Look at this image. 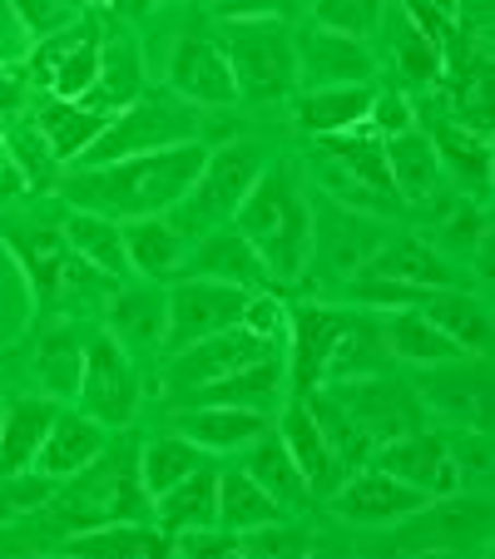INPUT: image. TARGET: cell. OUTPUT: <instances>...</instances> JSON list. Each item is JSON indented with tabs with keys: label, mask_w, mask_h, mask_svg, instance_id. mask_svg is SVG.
<instances>
[{
	"label": "cell",
	"mask_w": 495,
	"mask_h": 559,
	"mask_svg": "<svg viewBox=\"0 0 495 559\" xmlns=\"http://www.w3.org/2000/svg\"><path fill=\"white\" fill-rule=\"evenodd\" d=\"M203 158H209V148L199 139H189V144L115 158V164H99V169H70L55 183V193L64 199V209H85L115 223L154 218V213H169L193 189Z\"/></svg>",
	"instance_id": "cell-1"
},
{
	"label": "cell",
	"mask_w": 495,
	"mask_h": 559,
	"mask_svg": "<svg viewBox=\"0 0 495 559\" xmlns=\"http://www.w3.org/2000/svg\"><path fill=\"white\" fill-rule=\"evenodd\" d=\"M228 223L254 243L273 287L303 283L307 263H313V203H307L293 164H273L258 174V183L233 209Z\"/></svg>",
	"instance_id": "cell-2"
},
{
	"label": "cell",
	"mask_w": 495,
	"mask_h": 559,
	"mask_svg": "<svg viewBox=\"0 0 495 559\" xmlns=\"http://www.w3.org/2000/svg\"><path fill=\"white\" fill-rule=\"evenodd\" d=\"M219 50L233 70V90L248 105H278L297 95V40L287 21H223Z\"/></svg>",
	"instance_id": "cell-3"
},
{
	"label": "cell",
	"mask_w": 495,
	"mask_h": 559,
	"mask_svg": "<svg viewBox=\"0 0 495 559\" xmlns=\"http://www.w3.org/2000/svg\"><path fill=\"white\" fill-rule=\"evenodd\" d=\"M263 169H268L263 148L248 144V139L209 148V158H203V169H199V179H193V189L169 209L174 228H179L184 238H189V233L223 228V223L233 218V209L248 199V189L258 183V174H263Z\"/></svg>",
	"instance_id": "cell-4"
},
{
	"label": "cell",
	"mask_w": 495,
	"mask_h": 559,
	"mask_svg": "<svg viewBox=\"0 0 495 559\" xmlns=\"http://www.w3.org/2000/svg\"><path fill=\"white\" fill-rule=\"evenodd\" d=\"M189 139H193V105H184V99H174V95H149L144 90L134 105L109 115L99 139L74 158V169H99V164H115V158L189 144Z\"/></svg>",
	"instance_id": "cell-5"
},
{
	"label": "cell",
	"mask_w": 495,
	"mask_h": 559,
	"mask_svg": "<svg viewBox=\"0 0 495 559\" xmlns=\"http://www.w3.org/2000/svg\"><path fill=\"white\" fill-rule=\"evenodd\" d=\"M99 11H90L80 25L60 35H45L35 40L31 55V90L35 95H50V99H90L99 85Z\"/></svg>",
	"instance_id": "cell-6"
},
{
	"label": "cell",
	"mask_w": 495,
	"mask_h": 559,
	"mask_svg": "<svg viewBox=\"0 0 495 559\" xmlns=\"http://www.w3.org/2000/svg\"><path fill=\"white\" fill-rule=\"evenodd\" d=\"M80 412L95 416L99 426H129L139 416L144 402V386H139V371L129 347H119L115 332H95L85 342V367H80Z\"/></svg>",
	"instance_id": "cell-7"
},
{
	"label": "cell",
	"mask_w": 495,
	"mask_h": 559,
	"mask_svg": "<svg viewBox=\"0 0 495 559\" xmlns=\"http://www.w3.org/2000/svg\"><path fill=\"white\" fill-rule=\"evenodd\" d=\"M243 307H248V287L213 283V277H174V287L164 293V357L199 337L238 328Z\"/></svg>",
	"instance_id": "cell-8"
},
{
	"label": "cell",
	"mask_w": 495,
	"mask_h": 559,
	"mask_svg": "<svg viewBox=\"0 0 495 559\" xmlns=\"http://www.w3.org/2000/svg\"><path fill=\"white\" fill-rule=\"evenodd\" d=\"M332 396L342 402V412L357 421V431L367 436L372 445L397 441V436L426 426V412L416 402V391L401 386L387 371H372V377H347V381H322Z\"/></svg>",
	"instance_id": "cell-9"
},
{
	"label": "cell",
	"mask_w": 495,
	"mask_h": 559,
	"mask_svg": "<svg viewBox=\"0 0 495 559\" xmlns=\"http://www.w3.org/2000/svg\"><path fill=\"white\" fill-rule=\"evenodd\" d=\"M273 347L278 342L254 337L243 322L228 328V332H213V337L189 342V347H179V352L164 357V396L174 402V396H184V391H193V386H209V381L233 377V371H243L248 361L268 357Z\"/></svg>",
	"instance_id": "cell-10"
},
{
	"label": "cell",
	"mask_w": 495,
	"mask_h": 559,
	"mask_svg": "<svg viewBox=\"0 0 495 559\" xmlns=\"http://www.w3.org/2000/svg\"><path fill=\"white\" fill-rule=\"evenodd\" d=\"M367 465H377V471L406 480V486L422 490L426 500L461 496V480H465L461 465H456V455H451V445H446V436L426 431V426L397 436V441H381Z\"/></svg>",
	"instance_id": "cell-11"
},
{
	"label": "cell",
	"mask_w": 495,
	"mask_h": 559,
	"mask_svg": "<svg viewBox=\"0 0 495 559\" xmlns=\"http://www.w3.org/2000/svg\"><path fill=\"white\" fill-rule=\"evenodd\" d=\"M313 154L327 164L332 189L347 193L352 203L357 199H387V209H401L377 134H362V129H352V134H322V139H313Z\"/></svg>",
	"instance_id": "cell-12"
},
{
	"label": "cell",
	"mask_w": 495,
	"mask_h": 559,
	"mask_svg": "<svg viewBox=\"0 0 495 559\" xmlns=\"http://www.w3.org/2000/svg\"><path fill=\"white\" fill-rule=\"evenodd\" d=\"M332 515L347 520V525H397V520H411L416 510H426L432 500L422 490H411L406 480L377 471V465H362L342 480L332 496H327Z\"/></svg>",
	"instance_id": "cell-13"
},
{
	"label": "cell",
	"mask_w": 495,
	"mask_h": 559,
	"mask_svg": "<svg viewBox=\"0 0 495 559\" xmlns=\"http://www.w3.org/2000/svg\"><path fill=\"white\" fill-rule=\"evenodd\" d=\"M169 95L184 99L193 109H228L238 105V90H233V70L223 60L219 40L209 35H184L169 55Z\"/></svg>",
	"instance_id": "cell-14"
},
{
	"label": "cell",
	"mask_w": 495,
	"mask_h": 559,
	"mask_svg": "<svg viewBox=\"0 0 495 559\" xmlns=\"http://www.w3.org/2000/svg\"><path fill=\"white\" fill-rule=\"evenodd\" d=\"M347 307H327V302H297L287 307V337H283V357H287V396L322 386V352L332 342V332L342 328Z\"/></svg>",
	"instance_id": "cell-15"
},
{
	"label": "cell",
	"mask_w": 495,
	"mask_h": 559,
	"mask_svg": "<svg viewBox=\"0 0 495 559\" xmlns=\"http://www.w3.org/2000/svg\"><path fill=\"white\" fill-rule=\"evenodd\" d=\"M278 436H283L287 455H293V465L303 471V486L313 500H327L332 490L347 480V465L332 455V445H327V436L317 431L313 412L303 406V396H293V402H283V412H278Z\"/></svg>",
	"instance_id": "cell-16"
},
{
	"label": "cell",
	"mask_w": 495,
	"mask_h": 559,
	"mask_svg": "<svg viewBox=\"0 0 495 559\" xmlns=\"http://www.w3.org/2000/svg\"><path fill=\"white\" fill-rule=\"evenodd\" d=\"M179 277H213V283H233V287H248V293H258V287H273L263 258L254 253V243H248V238H243L233 223L203 233L199 248H193V258H184Z\"/></svg>",
	"instance_id": "cell-17"
},
{
	"label": "cell",
	"mask_w": 495,
	"mask_h": 559,
	"mask_svg": "<svg viewBox=\"0 0 495 559\" xmlns=\"http://www.w3.org/2000/svg\"><path fill=\"white\" fill-rule=\"evenodd\" d=\"M105 124H109V115L95 109L90 99H50V95L31 99V129L40 134V144L50 148L55 164H74V158L99 139Z\"/></svg>",
	"instance_id": "cell-18"
},
{
	"label": "cell",
	"mask_w": 495,
	"mask_h": 559,
	"mask_svg": "<svg viewBox=\"0 0 495 559\" xmlns=\"http://www.w3.org/2000/svg\"><path fill=\"white\" fill-rule=\"evenodd\" d=\"M273 426V412L254 406H174V431L189 436L199 451H243Z\"/></svg>",
	"instance_id": "cell-19"
},
{
	"label": "cell",
	"mask_w": 495,
	"mask_h": 559,
	"mask_svg": "<svg viewBox=\"0 0 495 559\" xmlns=\"http://www.w3.org/2000/svg\"><path fill=\"white\" fill-rule=\"evenodd\" d=\"M381 342H387L391 361H406V367H446V361H461L471 352L461 342H451L436 322H426L416 307H391V312H377Z\"/></svg>",
	"instance_id": "cell-20"
},
{
	"label": "cell",
	"mask_w": 495,
	"mask_h": 559,
	"mask_svg": "<svg viewBox=\"0 0 495 559\" xmlns=\"http://www.w3.org/2000/svg\"><path fill=\"white\" fill-rule=\"evenodd\" d=\"M411 307L426 322H436L451 342H461L471 357H485V347H491V307L481 297H471L465 287H416Z\"/></svg>",
	"instance_id": "cell-21"
},
{
	"label": "cell",
	"mask_w": 495,
	"mask_h": 559,
	"mask_svg": "<svg viewBox=\"0 0 495 559\" xmlns=\"http://www.w3.org/2000/svg\"><path fill=\"white\" fill-rule=\"evenodd\" d=\"M432 371V381L422 386V396H432L436 412H446L451 421L461 426H475V431H485V416H491V371H485V361L475 357H461V361H446V367H426Z\"/></svg>",
	"instance_id": "cell-22"
},
{
	"label": "cell",
	"mask_w": 495,
	"mask_h": 559,
	"mask_svg": "<svg viewBox=\"0 0 495 559\" xmlns=\"http://www.w3.org/2000/svg\"><path fill=\"white\" fill-rule=\"evenodd\" d=\"M119 243H125V263L134 273H144L149 283L158 277H179L184 258H189V238L174 228L169 213H154V218H125L119 223Z\"/></svg>",
	"instance_id": "cell-23"
},
{
	"label": "cell",
	"mask_w": 495,
	"mask_h": 559,
	"mask_svg": "<svg viewBox=\"0 0 495 559\" xmlns=\"http://www.w3.org/2000/svg\"><path fill=\"white\" fill-rule=\"evenodd\" d=\"M297 99V129L313 139L322 134H352V129H367V115H372V99L377 90L362 80V85H313L307 95H293Z\"/></svg>",
	"instance_id": "cell-24"
},
{
	"label": "cell",
	"mask_w": 495,
	"mask_h": 559,
	"mask_svg": "<svg viewBox=\"0 0 495 559\" xmlns=\"http://www.w3.org/2000/svg\"><path fill=\"white\" fill-rule=\"evenodd\" d=\"M99 451H105V426H99L95 416H85V412H55V421H50V431H45L40 455H35L31 471L55 475V480H70V475L85 471Z\"/></svg>",
	"instance_id": "cell-25"
},
{
	"label": "cell",
	"mask_w": 495,
	"mask_h": 559,
	"mask_svg": "<svg viewBox=\"0 0 495 559\" xmlns=\"http://www.w3.org/2000/svg\"><path fill=\"white\" fill-rule=\"evenodd\" d=\"M64 549L95 559H164L169 555V535L154 520H99V525L70 530Z\"/></svg>",
	"instance_id": "cell-26"
},
{
	"label": "cell",
	"mask_w": 495,
	"mask_h": 559,
	"mask_svg": "<svg viewBox=\"0 0 495 559\" xmlns=\"http://www.w3.org/2000/svg\"><path fill=\"white\" fill-rule=\"evenodd\" d=\"M381 154H387V174H391V189H397L401 209L436 199V189H441V158H436L426 129H401V134L381 139Z\"/></svg>",
	"instance_id": "cell-27"
},
{
	"label": "cell",
	"mask_w": 495,
	"mask_h": 559,
	"mask_svg": "<svg viewBox=\"0 0 495 559\" xmlns=\"http://www.w3.org/2000/svg\"><path fill=\"white\" fill-rule=\"evenodd\" d=\"M387 371V342H381L377 312H347L322 352V381H347Z\"/></svg>",
	"instance_id": "cell-28"
},
{
	"label": "cell",
	"mask_w": 495,
	"mask_h": 559,
	"mask_svg": "<svg viewBox=\"0 0 495 559\" xmlns=\"http://www.w3.org/2000/svg\"><path fill=\"white\" fill-rule=\"evenodd\" d=\"M357 273H377V277H391V283H406V287H461L456 267L446 263L432 243H422V238H387V243L372 248V258Z\"/></svg>",
	"instance_id": "cell-29"
},
{
	"label": "cell",
	"mask_w": 495,
	"mask_h": 559,
	"mask_svg": "<svg viewBox=\"0 0 495 559\" xmlns=\"http://www.w3.org/2000/svg\"><path fill=\"white\" fill-rule=\"evenodd\" d=\"M297 70H307L317 85H362V80H372L367 40L313 25V35L297 45Z\"/></svg>",
	"instance_id": "cell-30"
},
{
	"label": "cell",
	"mask_w": 495,
	"mask_h": 559,
	"mask_svg": "<svg viewBox=\"0 0 495 559\" xmlns=\"http://www.w3.org/2000/svg\"><path fill=\"white\" fill-rule=\"evenodd\" d=\"M55 412H60V402H50V396H15V402H5V412H0V475L31 471Z\"/></svg>",
	"instance_id": "cell-31"
},
{
	"label": "cell",
	"mask_w": 495,
	"mask_h": 559,
	"mask_svg": "<svg viewBox=\"0 0 495 559\" xmlns=\"http://www.w3.org/2000/svg\"><path fill=\"white\" fill-rule=\"evenodd\" d=\"M154 525L164 535L193 525H219V465L203 461L199 471H189L179 486H169L164 496H154Z\"/></svg>",
	"instance_id": "cell-32"
},
{
	"label": "cell",
	"mask_w": 495,
	"mask_h": 559,
	"mask_svg": "<svg viewBox=\"0 0 495 559\" xmlns=\"http://www.w3.org/2000/svg\"><path fill=\"white\" fill-rule=\"evenodd\" d=\"M144 60H139V45L129 35H105L99 40V85L90 95V105L115 115V109L134 105L144 95Z\"/></svg>",
	"instance_id": "cell-33"
},
{
	"label": "cell",
	"mask_w": 495,
	"mask_h": 559,
	"mask_svg": "<svg viewBox=\"0 0 495 559\" xmlns=\"http://www.w3.org/2000/svg\"><path fill=\"white\" fill-rule=\"evenodd\" d=\"M243 471L254 475L258 486H263L283 510H297V506L313 500L307 496V486H303V471L293 465V455H287L283 436H278L273 426H268L258 441H248V461H243Z\"/></svg>",
	"instance_id": "cell-34"
},
{
	"label": "cell",
	"mask_w": 495,
	"mask_h": 559,
	"mask_svg": "<svg viewBox=\"0 0 495 559\" xmlns=\"http://www.w3.org/2000/svg\"><path fill=\"white\" fill-rule=\"evenodd\" d=\"M109 332L119 347H164V293L134 287V293H109Z\"/></svg>",
	"instance_id": "cell-35"
},
{
	"label": "cell",
	"mask_w": 495,
	"mask_h": 559,
	"mask_svg": "<svg viewBox=\"0 0 495 559\" xmlns=\"http://www.w3.org/2000/svg\"><path fill=\"white\" fill-rule=\"evenodd\" d=\"M283 515L287 510L278 506L248 471H219V525L228 530V535L273 525V520H283Z\"/></svg>",
	"instance_id": "cell-36"
},
{
	"label": "cell",
	"mask_w": 495,
	"mask_h": 559,
	"mask_svg": "<svg viewBox=\"0 0 495 559\" xmlns=\"http://www.w3.org/2000/svg\"><path fill=\"white\" fill-rule=\"evenodd\" d=\"M60 238H64V248H70V253H80L85 263H95L99 273H109V277H125L129 273L115 218H99V213L70 209V213H64V223H60Z\"/></svg>",
	"instance_id": "cell-37"
},
{
	"label": "cell",
	"mask_w": 495,
	"mask_h": 559,
	"mask_svg": "<svg viewBox=\"0 0 495 559\" xmlns=\"http://www.w3.org/2000/svg\"><path fill=\"white\" fill-rule=\"evenodd\" d=\"M203 461H209V451H199L189 436H179V431L154 436V441L139 451V486H144V496L154 500L169 486H179L189 471H199Z\"/></svg>",
	"instance_id": "cell-38"
},
{
	"label": "cell",
	"mask_w": 495,
	"mask_h": 559,
	"mask_svg": "<svg viewBox=\"0 0 495 559\" xmlns=\"http://www.w3.org/2000/svg\"><path fill=\"white\" fill-rule=\"evenodd\" d=\"M303 406L313 412V421H317V431L327 436V445H332V455H338L342 465H347V475L352 471H362V465L372 461V451L377 445L367 441V436L357 431V421H352L347 412H342V402L332 396L327 386H313V391H303Z\"/></svg>",
	"instance_id": "cell-39"
},
{
	"label": "cell",
	"mask_w": 495,
	"mask_h": 559,
	"mask_svg": "<svg viewBox=\"0 0 495 559\" xmlns=\"http://www.w3.org/2000/svg\"><path fill=\"white\" fill-rule=\"evenodd\" d=\"M432 148L441 158V169H451L456 179H471V183H485L491 179V134L475 124H436L432 134Z\"/></svg>",
	"instance_id": "cell-40"
},
{
	"label": "cell",
	"mask_w": 495,
	"mask_h": 559,
	"mask_svg": "<svg viewBox=\"0 0 495 559\" xmlns=\"http://www.w3.org/2000/svg\"><path fill=\"white\" fill-rule=\"evenodd\" d=\"M391 25H397V70L406 74V85H441L446 74V55L436 50V40L411 21L401 5H387Z\"/></svg>",
	"instance_id": "cell-41"
},
{
	"label": "cell",
	"mask_w": 495,
	"mask_h": 559,
	"mask_svg": "<svg viewBox=\"0 0 495 559\" xmlns=\"http://www.w3.org/2000/svg\"><path fill=\"white\" fill-rule=\"evenodd\" d=\"M80 367H85V342L74 337L70 328H55L40 342V361H35L45 396L50 402H70L74 391H80Z\"/></svg>",
	"instance_id": "cell-42"
},
{
	"label": "cell",
	"mask_w": 495,
	"mask_h": 559,
	"mask_svg": "<svg viewBox=\"0 0 495 559\" xmlns=\"http://www.w3.org/2000/svg\"><path fill=\"white\" fill-rule=\"evenodd\" d=\"M303 5L313 11V25L352 35V40L377 35L381 21H387V0H303Z\"/></svg>",
	"instance_id": "cell-43"
},
{
	"label": "cell",
	"mask_w": 495,
	"mask_h": 559,
	"mask_svg": "<svg viewBox=\"0 0 495 559\" xmlns=\"http://www.w3.org/2000/svg\"><path fill=\"white\" fill-rule=\"evenodd\" d=\"M64 480L55 475H40V471H15V475H0V525L5 520H21L31 510H45L55 496H60Z\"/></svg>",
	"instance_id": "cell-44"
},
{
	"label": "cell",
	"mask_w": 495,
	"mask_h": 559,
	"mask_svg": "<svg viewBox=\"0 0 495 559\" xmlns=\"http://www.w3.org/2000/svg\"><path fill=\"white\" fill-rule=\"evenodd\" d=\"M15 21L31 31V40H45V35H60L70 25H80L90 11H80L74 0H11Z\"/></svg>",
	"instance_id": "cell-45"
},
{
	"label": "cell",
	"mask_w": 495,
	"mask_h": 559,
	"mask_svg": "<svg viewBox=\"0 0 495 559\" xmlns=\"http://www.w3.org/2000/svg\"><path fill=\"white\" fill-rule=\"evenodd\" d=\"M303 549H307V535L303 530H287V515L273 520V525L233 535V555H303Z\"/></svg>",
	"instance_id": "cell-46"
},
{
	"label": "cell",
	"mask_w": 495,
	"mask_h": 559,
	"mask_svg": "<svg viewBox=\"0 0 495 559\" xmlns=\"http://www.w3.org/2000/svg\"><path fill=\"white\" fill-rule=\"evenodd\" d=\"M243 328L254 332V337L278 342V347H283V337H287V302L273 293V287H258V293H248V307H243Z\"/></svg>",
	"instance_id": "cell-47"
},
{
	"label": "cell",
	"mask_w": 495,
	"mask_h": 559,
	"mask_svg": "<svg viewBox=\"0 0 495 559\" xmlns=\"http://www.w3.org/2000/svg\"><path fill=\"white\" fill-rule=\"evenodd\" d=\"M219 21H293L303 0H213Z\"/></svg>",
	"instance_id": "cell-48"
},
{
	"label": "cell",
	"mask_w": 495,
	"mask_h": 559,
	"mask_svg": "<svg viewBox=\"0 0 495 559\" xmlns=\"http://www.w3.org/2000/svg\"><path fill=\"white\" fill-rule=\"evenodd\" d=\"M169 555H233V535L223 525H193V530H174L169 535Z\"/></svg>",
	"instance_id": "cell-49"
},
{
	"label": "cell",
	"mask_w": 495,
	"mask_h": 559,
	"mask_svg": "<svg viewBox=\"0 0 495 559\" xmlns=\"http://www.w3.org/2000/svg\"><path fill=\"white\" fill-rule=\"evenodd\" d=\"M367 124L377 129V139H391V134H401V129H416V119H411V105L401 95H377Z\"/></svg>",
	"instance_id": "cell-50"
},
{
	"label": "cell",
	"mask_w": 495,
	"mask_h": 559,
	"mask_svg": "<svg viewBox=\"0 0 495 559\" xmlns=\"http://www.w3.org/2000/svg\"><path fill=\"white\" fill-rule=\"evenodd\" d=\"M31 105V74L0 60V115H21Z\"/></svg>",
	"instance_id": "cell-51"
},
{
	"label": "cell",
	"mask_w": 495,
	"mask_h": 559,
	"mask_svg": "<svg viewBox=\"0 0 495 559\" xmlns=\"http://www.w3.org/2000/svg\"><path fill=\"white\" fill-rule=\"evenodd\" d=\"M15 199H31V179H25L21 158L0 144V209H5V203H15Z\"/></svg>",
	"instance_id": "cell-52"
},
{
	"label": "cell",
	"mask_w": 495,
	"mask_h": 559,
	"mask_svg": "<svg viewBox=\"0 0 495 559\" xmlns=\"http://www.w3.org/2000/svg\"><path fill=\"white\" fill-rule=\"evenodd\" d=\"M105 5H115L119 15H129V21H139V15H144L149 5H154V0H105Z\"/></svg>",
	"instance_id": "cell-53"
},
{
	"label": "cell",
	"mask_w": 495,
	"mask_h": 559,
	"mask_svg": "<svg viewBox=\"0 0 495 559\" xmlns=\"http://www.w3.org/2000/svg\"><path fill=\"white\" fill-rule=\"evenodd\" d=\"M426 5H436L446 21H461V0H426Z\"/></svg>",
	"instance_id": "cell-54"
},
{
	"label": "cell",
	"mask_w": 495,
	"mask_h": 559,
	"mask_svg": "<svg viewBox=\"0 0 495 559\" xmlns=\"http://www.w3.org/2000/svg\"><path fill=\"white\" fill-rule=\"evenodd\" d=\"M80 11H105V0H74Z\"/></svg>",
	"instance_id": "cell-55"
},
{
	"label": "cell",
	"mask_w": 495,
	"mask_h": 559,
	"mask_svg": "<svg viewBox=\"0 0 495 559\" xmlns=\"http://www.w3.org/2000/svg\"><path fill=\"white\" fill-rule=\"evenodd\" d=\"M0 144H5V124H0Z\"/></svg>",
	"instance_id": "cell-56"
},
{
	"label": "cell",
	"mask_w": 495,
	"mask_h": 559,
	"mask_svg": "<svg viewBox=\"0 0 495 559\" xmlns=\"http://www.w3.org/2000/svg\"><path fill=\"white\" fill-rule=\"evenodd\" d=\"M0 223H5V213H0Z\"/></svg>",
	"instance_id": "cell-57"
}]
</instances>
